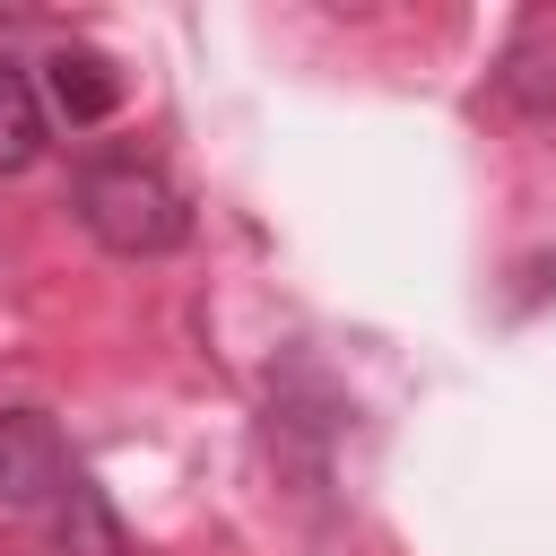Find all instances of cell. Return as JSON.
I'll return each instance as SVG.
<instances>
[{"label": "cell", "instance_id": "6da1fadb", "mask_svg": "<svg viewBox=\"0 0 556 556\" xmlns=\"http://www.w3.org/2000/svg\"><path fill=\"white\" fill-rule=\"evenodd\" d=\"M78 226L122 261H156V252H174L191 235V208L148 156H96L78 174Z\"/></svg>", "mask_w": 556, "mask_h": 556}, {"label": "cell", "instance_id": "7a4b0ae2", "mask_svg": "<svg viewBox=\"0 0 556 556\" xmlns=\"http://www.w3.org/2000/svg\"><path fill=\"white\" fill-rule=\"evenodd\" d=\"M70 486L61 426L43 408H0V513H52Z\"/></svg>", "mask_w": 556, "mask_h": 556}, {"label": "cell", "instance_id": "3957f363", "mask_svg": "<svg viewBox=\"0 0 556 556\" xmlns=\"http://www.w3.org/2000/svg\"><path fill=\"white\" fill-rule=\"evenodd\" d=\"M35 87H43V113H61L70 130L113 122V104H122V70H113L104 52H87V43H61V52L35 70Z\"/></svg>", "mask_w": 556, "mask_h": 556}, {"label": "cell", "instance_id": "277c9868", "mask_svg": "<svg viewBox=\"0 0 556 556\" xmlns=\"http://www.w3.org/2000/svg\"><path fill=\"white\" fill-rule=\"evenodd\" d=\"M43 156V87L26 61L0 52V174H26Z\"/></svg>", "mask_w": 556, "mask_h": 556}, {"label": "cell", "instance_id": "5b68a950", "mask_svg": "<svg viewBox=\"0 0 556 556\" xmlns=\"http://www.w3.org/2000/svg\"><path fill=\"white\" fill-rule=\"evenodd\" d=\"M52 530H61V547H70V556H130V539H122V521H113L104 486H96V478H78V469H70V486H61V504H52Z\"/></svg>", "mask_w": 556, "mask_h": 556}]
</instances>
